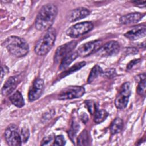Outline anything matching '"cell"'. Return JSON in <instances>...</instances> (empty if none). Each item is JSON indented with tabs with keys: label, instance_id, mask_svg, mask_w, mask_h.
I'll return each mask as SVG.
<instances>
[{
	"label": "cell",
	"instance_id": "7",
	"mask_svg": "<svg viewBox=\"0 0 146 146\" xmlns=\"http://www.w3.org/2000/svg\"><path fill=\"white\" fill-rule=\"evenodd\" d=\"M5 138L7 144L10 146H19L22 144L21 135L17 125L11 124L5 131Z\"/></svg>",
	"mask_w": 146,
	"mask_h": 146
},
{
	"label": "cell",
	"instance_id": "9",
	"mask_svg": "<svg viewBox=\"0 0 146 146\" xmlns=\"http://www.w3.org/2000/svg\"><path fill=\"white\" fill-rule=\"evenodd\" d=\"M44 89V83L43 80L41 78L36 79L29 89L28 93L29 100L30 102H33L38 99L42 95Z\"/></svg>",
	"mask_w": 146,
	"mask_h": 146
},
{
	"label": "cell",
	"instance_id": "17",
	"mask_svg": "<svg viewBox=\"0 0 146 146\" xmlns=\"http://www.w3.org/2000/svg\"><path fill=\"white\" fill-rule=\"evenodd\" d=\"M138 82V86L136 88L137 93L141 96L145 95V74L143 73L137 76L136 78Z\"/></svg>",
	"mask_w": 146,
	"mask_h": 146
},
{
	"label": "cell",
	"instance_id": "24",
	"mask_svg": "<svg viewBox=\"0 0 146 146\" xmlns=\"http://www.w3.org/2000/svg\"><path fill=\"white\" fill-rule=\"evenodd\" d=\"M80 126L78 123H77L76 121H73L71 127V128L70 129V131L68 132V135L70 136V138L71 140L74 141L77 132H78Z\"/></svg>",
	"mask_w": 146,
	"mask_h": 146
},
{
	"label": "cell",
	"instance_id": "3",
	"mask_svg": "<svg viewBox=\"0 0 146 146\" xmlns=\"http://www.w3.org/2000/svg\"><path fill=\"white\" fill-rule=\"evenodd\" d=\"M56 36V33L55 29L51 27L46 30L35 44L34 47L35 54L40 56L46 55L52 48L55 41Z\"/></svg>",
	"mask_w": 146,
	"mask_h": 146
},
{
	"label": "cell",
	"instance_id": "28",
	"mask_svg": "<svg viewBox=\"0 0 146 146\" xmlns=\"http://www.w3.org/2000/svg\"><path fill=\"white\" fill-rule=\"evenodd\" d=\"M21 137L22 141L26 142L29 137V131L27 128H22L21 129Z\"/></svg>",
	"mask_w": 146,
	"mask_h": 146
},
{
	"label": "cell",
	"instance_id": "18",
	"mask_svg": "<svg viewBox=\"0 0 146 146\" xmlns=\"http://www.w3.org/2000/svg\"><path fill=\"white\" fill-rule=\"evenodd\" d=\"M9 99L13 104L17 107L21 108L25 105L24 99L19 91H16L10 96Z\"/></svg>",
	"mask_w": 146,
	"mask_h": 146
},
{
	"label": "cell",
	"instance_id": "5",
	"mask_svg": "<svg viewBox=\"0 0 146 146\" xmlns=\"http://www.w3.org/2000/svg\"><path fill=\"white\" fill-rule=\"evenodd\" d=\"M131 92V85L129 82H125L122 84L115 100V104L117 108L121 110L127 107Z\"/></svg>",
	"mask_w": 146,
	"mask_h": 146
},
{
	"label": "cell",
	"instance_id": "16",
	"mask_svg": "<svg viewBox=\"0 0 146 146\" xmlns=\"http://www.w3.org/2000/svg\"><path fill=\"white\" fill-rule=\"evenodd\" d=\"M78 56V55L75 52H72L71 53L69 54L67 56H66L61 61L60 64L59 66V70H63L66 69L68 66L74 61L75 59Z\"/></svg>",
	"mask_w": 146,
	"mask_h": 146
},
{
	"label": "cell",
	"instance_id": "8",
	"mask_svg": "<svg viewBox=\"0 0 146 146\" xmlns=\"http://www.w3.org/2000/svg\"><path fill=\"white\" fill-rule=\"evenodd\" d=\"M102 47V42L99 40L90 41L80 46L76 52L78 56L84 57L91 55L99 50Z\"/></svg>",
	"mask_w": 146,
	"mask_h": 146
},
{
	"label": "cell",
	"instance_id": "33",
	"mask_svg": "<svg viewBox=\"0 0 146 146\" xmlns=\"http://www.w3.org/2000/svg\"><path fill=\"white\" fill-rule=\"evenodd\" d=\"M81 119H82V121L84 123H86L88 121V117L87 115L86 114V113L82 114V115L81 116Z\"/></svg>",
	"mask_w": 146,
	"mask_h": 146
},
{
	"label": "cell",
	"instance_id": "6",
	"mask_svg": "<svg viewBox=\"0 0 146 146\" xmlns=\"http://www.w3.org/2000/svg\"><path fill=\"white\" fill-rule=\"evenodd\" d=\"M85 93V89L82 86H68L62 90L58 95L60 100H67L78 98L82 96Z\"/></svg>",
	"mask_w": 146,
	"mask_h": 146
},
{
	"label": "cell",
	"instance_id": "10",
	"mask_svg": "<svg viewBox=\"0 0 146 146\" xmlns=\"http://www.w3.org/2000/svg\"><path fill=\"white\" fill-rule=\"evenodd\" d=\"M77 42L76 41H71L58 47L54 55V62L58 63L60 61L61 62L66 56L72 52Z\"/></svg>",
	"mask_w": 146,
	"mask_h": 146
},
{
	"label": "cell",
	"instance_id": "22",
	"mask_svg": "<svg viewBox=\"0 0 146 146\" xmlns=\"http://www.w3.org/2000/svg\"><path fill=\"white\" fill-rule=\"evenodd\" d=\"M77 144L78 145H89V136L87 130L84 129L80 133L77 139Z\"/></svg>",
	"mask_w": 146,
	"mask_h": 146
},
{
	"label": "cell",
	"instance_id": "12",
	"mask_svg": "<svg viewBox=\"0 0 146 146\" xmlns=\"http://www.w3.org/2000/svg\"><path fill=\"white\" fill-rule=\"evenodd\" d=\"M146 26L145 25H139L132 27V29L124 34L125 38L129 40H136L145 36Z\"/></svg>",
	"mask_w": 146,
	"mask_h": 146
},
{
	"label": "cell",
	"instance_id": "15",
	"mask_svg": "<svg viewBox=\"0 0 146 146\" xmlns=\"http://www.w3.org/2000/svg\"><path fill=\"white\" fill-rule=\"evenodd\" d=\"M144 15V14L140 13H129L121 17L120 22L123 25H129L137 23L140 21Z\"/></svg>",
	"mask_w": 146,
	"mask_h": 146
},
{
	"label": "cell",
	"instance_id": "20",
	"mask_svg": "<svg viewBox=\"0 0 146 146\" xmlns=\"http://www.w3.org/2000/svg\"><path fill=\"white\" fill-rule=\"evenodd\" d=\"M103 74V70L102 68L98 65H95L91 69L89 74L87 82L88 83H92L98 76Z\"/></svg>",
	"mask_w": 146,
	"mask_h": 146
},
{
	"label": "cell",
	"instance_id": "26",
	"mask_svg": "<svg viewBox=\"0 0 146 146\" xmlns=\"http://www.w3.org/2000/svg\"><path fill=\"white\" fill-rule=\"evenodd\" d=\"M66 143L65 139L62 135H58L56 136L54 141L53 145H64Z\"/></svg>",
	"mask_w": 146,
	"mask_h": 146
},
{
	"label": "cell",
	"instance_id": "29",
	"mask_svg": "<svg viewBox=\"0 0 146 146\" xmlns=\"http://www.w3.org/2000/svg\"><path fill=\"white\" fill-rule=\"evenodd\" d=\"M54 139V136L53 135H48L46 137H45L42 141V143L40 144L42 145H50L51 144V142Z\"/></svg>",
	"mask_w": 146,
	"mask_h": 146
},
{
	"label": "cell",
	"instance_id": "11",
	"mask_svg": "<svg viewBox=\"0 0 146 146\" xmlns=\"http://www.w3.org/2000/svg\"><path fill=\"white\" fill-rule=\"evenodd\" d=\"M99 51L102 56L115 55L120 51V44L117 41L112 40L102 46Z\"/></svg>",
	"mask_w": 146,
	"mask_h": 146
},
{
	"label": "cell",
	"instance_id": "2",
	"mask_svg": "<svg viewBox=\"0 0 146 146\" xmlns=\"http://www.w3.org/2000/svg\"><path fill=\"white\" fill-rule=\"evenodd\" d=\"M3 44L8 51L16 57L24 56L29 51V46L27 42L17 36H9L4 41Z\"/></svg>",
	"mask_w": 146,
	"mask_h": 146
},
{
	"label": "cell",
	"instance_id": "14",
	"mask_svg": "<svg viewBox=\"0 0 146 146\" xmlns=\"http://www.w3.org/2000/svg\"><path fill=\"white\" fill-rule=\"evenodd\" d=\"M18 83V78L17 76H10L7 79L2 88V94L3 96H7L10 94L15 90Z\"/></svg>",
	"mask_w": 146,
	"mask_h": 146
},
{
	"label": "cell",
	"instance_id": "27",
	"mask_svg": "<svg viewBox=\"0 0 146 146\" xmlns=\"http://www.w3.org/2000/svg\"><path fill=\"white\" fill-rule=\"evenodd\" d=\"M104 76L107 77L108 78H112L115 77L116 75V72L115 71V69L114 68H109L105 71L104 72H103V74Z\"/></svg>",
	"mask_w": 146,
	"mask_h": 146
},
{
	"label": "cell",
	"instance_id": "25",
	"mask_svg": "<svg viewBox=\"0 0 146 146\" xmlns=\"http://www.w3.org/2000/svg\"><path fill=\"white\" fill-rule=\"evenodd\" d=\"M86 103L89 112L91 115H93L96 111V110L98 109L95 103L92 100H87L86 101Z\"/></svg>",
	"mask_w": 146,
	"mask_h": 146
},
{
	"label": "cell",
	"instance_id": "21",
	"mask_svg": "<svg viewBox=\"0 0 146 146\" xmlns=\"http://www.w3.org/2000/svg\"><path fill=\"white\" fill-rule=\"evenodd\" d=\"M108 113L104 110L97 109L94 113V120L95 123L99 124L102 123L107 117Z\"/></svg>",
	"mask_w": 146,
	"mask_h": 146
},
{
	"label": "cell",
	"instance_id": "23",
	"mask_svg": "<svg viewBox=\"0 0 146 146\" xmlns=\"http://www.w3.org/2000/svg\"><path fill=\"white\" fill-rule=\"evenodd\" d=\"M86 62H79L78 63H76L73 66H72L71 68H70L68 70L64 71L60 75V76L61 78H63L70 74H71L72 72H75L78 70H79L80 68H81L82 67H83V66H84L86 65Z\"/></svg>",
	"mask_w": 146,
	"mask_h": 146
},
{
	"label": "cell",
	"instance_id": "30",
	"mask_svg": "<svg viewBox=\"0 0 146 146\" xmlns=\"http://www.w3.org/2000/svg\"><path fill=\"white\" fill-rule=\"evenodd\" d=\"M140 61V60L139 59H135L133 60H131L127 66V69L128 70H131L134 66H135L136 64H137L138 63H139Z\"/></svg>",
	"mask_w": 146,
	"mask_h": 146
},
{
	"label": "cell",
	"instance_id": "31",
	"mask_svg": "<svg viewBox=\"0 0 146 146\" xmlns=\"http://www.w3.org/2000/svg\"><path fill=\"white\" fill-rule=\"evenodd\" d=\"M132 2L136 6L139 7H144L145 6V1H133Z\"/></svg>",
	"mask_w": 146,
	"mask_h": 146
},
{
	"label": "cell",
	"instance_id": "1",
	"mask_svg": "<svg viewBox=\"0 0 146 146\" xmlns=\"http://www.w3.org/2000/svg\"><path fill=\"white\" fill-rule=\"evenodd\" d=\"M58 8L52 3L43 6L35 21V27L39 31H46L51 27L57 15Z\"/></svg>",
	"mask_w": 146,
	"mask_h": 146
},
{
	"label": "cell",
	"instance_id": "13",
	"mask_svg": "<svg viewBox=\"0 0 146 146\" xmlns=\"http://www.w3.org/2000/svg\"><path fill=\"white\" fill-rule=\"evenodd\" d=\"M90 14V11L86 8L79 7L70 11L67 17V20L69 22H75L79 19H83Z\"/></svg>",
	"mask_w": 146,
	"mask_h": 146
},
{
	"label": "cell",
	"instance_id": "4",
	"mask_svg": "<svg viewBox=\"0 0 146 146\" xmlns=\"http://www.w3.org/2000/svg\"><path fill=\"white\" fill-rule=\"evenodd\" d=\"M93 27L94 25L91 22L78 23L68 28L66 31V34L71 38H78L88 33Z\"/></svg>",
	"mask_w": 146,
	"mask_h": 146
},
{
	"label": "cell",
	"instance_id": "32",
	"mask_svg": "<svg viewBox=\"0 0 146 146\" xmlns=\"http://www.w3.org/2000/svg\"><path fill=\"white\" fill-rule=\"evenodd\" d=\"M8 72H9V70L7 67H6L5 66H2V67H1V81L2 80L3 76L6 74H7Z\"/></svg>",
	"mask_w": 146,
	"mask_h": 146
},
{
	"label": "cell",
	"instance_id": "19",
	"mask_svg": "<svg viewBox=\"0 0 146 146\" xmlns=\"http://www.w3.org/2000/svg\"><path fill=\"white\" fill-rule=\"evenodd\" d=\"M124 125L123 121L120 117H116L112 122L110 126V131L112 135H115L121 131Z\"/></svg>",
	"mask_w": 146,
	"mask_h": 146
}]
</instances>
